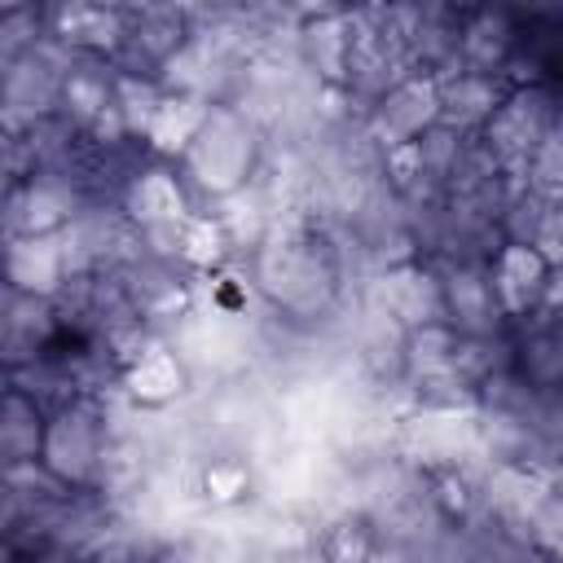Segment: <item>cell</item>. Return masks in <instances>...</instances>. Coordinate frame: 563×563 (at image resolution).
I'll use <instances>...</instances> for the list:
<instances>
[{"instance_id": "7a4b0ae2", "label": "cell", "mask_w": 563, "mask_h": 563, "mask_svg": "<svg viewBox=\"0 0 563 563\" xmlns=\"http://www.w3.org/2000/svg\"><path fill=\"white\" fill-rule=\"evenodd\" d=\"M35 466L70 493L110 497L119 466V427L106 405V391H75L48 405Z\"/></svg>"}, {"instance_id": "8992f818", "label": "cell", "mask_w": 563, "mask_h": 563, "mask_svg": "<svg viewBox=\"0 0 563 563\" xmlns=\"http://www.w3.org/2000/svg\"><path fill=\"white\" fill-rule=\"evenodd\" d=\"M48 35V4H0V84Z\"/></svg>"}, {"instance_id": "3957f363", "label": "cell", "mask_w": 563, "mask_h": 563, "mask_svg": "<svg viewBox=\"0 0 563 563\" xmlns=\"http://www.w3.org/2000/svg\"><path fill=\"white\" fill-rule=\"evenodd\" d=\"M260 154L264 141L255 114L242 101L216 97L202 110L189 141L176 150L172 167L194 202H224L251 185V176L260 172Z\"/></svg>"}, {"instance_id": "277c9868", "label": "cell", "mask_w": 563, "mask_h": 563, "mask_svg": "<svg viewBox=\"0 0 563 563\" xmlns=\"http://www.w3.org/2000/svg\"><path fill=\"white\" fill-rule=\"evenodd\" d=\"M57 325H62L57 295L31 290L9 273H0V374L9 378L26 374L53 343Z\"/></svg>"}, {"instance_id": "5b68a950", "label": "cell", "mask_w": 563, "mask_h": 563, "mask_svg": "<svg viewBox=\"0 0 563 563\" xmlns=\"http://www.w3.org/2000/svg\"><path fill=\"white\" fill-rule=\"evenodd\" d=\"M48 405L18 378H0V471H26L40 462Z\"/></svg>"}, {"instance_id": "6da1fadb", "label": "cell", "mask_w": 563, "mask_h": 563, "mask_svg": "<svg viewBox=\"0 0 563 563\" xmlns=\"http://www.w3.org/2000/svg\"><path fill=\"white\" fill-rule=\"evenodd\" d=\"M251 286L286 325H317L343 303V246L321 224L277 229L251 251Z\"/></svg>"}]
</instances>
